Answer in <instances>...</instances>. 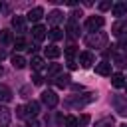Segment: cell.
Segmentation results:
<instances>
[{"label": "cell", "instance_id": "obj_5", "mask_svg": "<svg viewBox=\"0 0 127 127\" xmlns=\"http://www.w3.org/2000/svg\"><path fill=\"white\" fill-rule=\"evenodd\" d=\"M58 101H60V97L56 95V91H52V89L42 91V103H44V105H48V107H56Z\"/></svg>", "mask_w": 127, "mask_h": 127}, {"label": "cell", "instance_id": "obj_1", "mask_svg": "<svg viewBox=\"0 0 127 127\" xmlns=\"http://www.w3.org/2000/svg\"><path fill=\"white\" fill-rule=\"evenodd\" d=\"M85 44L87 48H95V50H101L107 46V34L105 32H93L85 38Z\"/></svg>", "mask_w": 127, "mask_h": 127}, {"label": "cell", "instance_id": "obj_23", "mask_svg": "<svg viewBox=\"0 0 127 127\" xmlns=\"http://www.w3.org/2000/svg\"><path fill=\"white\" fill-rule=\"evenodd\" d=\"M48 36H50L54 42H58V40H62L65 34H64V30H62V28H52V30L48 32Z\"/></svg>", "mask_w": 127, "mask_h": 127}, {"label": "cell", "instance_id": "obj_18", "mask_svg": "<svg viewBox=\"0 0 127 127\" xmlns=\"http://www.w3.org/2000/svg\"><path fill=\"white\" fill-rule=\"evenodd\" d=\"M44 54H46V58H50V60H56V58H60V54H62V50H60L58 46H48Z\"/></svg>", "mask_w": 127, "mask_h": 127}, {"label": "cell", "instance_id": "obj_21", "mask_svg": "<svg viewBox=\"0 0 127 127\" xmlns=\"http://www.w3.org/2000/svg\"><path fill=\"white\" fill-rule=\"evenodd\" d=\"M30 65H32V69L40 71V69L44 67V58H40V56H32V60H30Z\"/></svg>", "mask_w": 127, "mask_h": 127}, {"label": "cell", "instance_id": "obj_9", "mask_svg": "<svg viewBox=\"0 0 127 127\" xmlns=\"http://www.w3.org/2000/svg\"><path fill=\"white\" fill-rule=\"evenodd\" d=\"M12 28H14L18 34H24V32H26V18H24V16H14V18H12Z\"/></svg>", "mask_w": 127, "mask_h": 127}, {"label": "cell", "instance_id": "obj_33", "mask_svg": "<svg viewBox=\"0 0 127 127\" xmlns=\"http://www.w3.org/2000/svg\"><path fill=\"white\" fill-rule=\"evenodd\" d=\"M87 123H89V115H81V117L77 119V127H79V125L83 127V125H87Z\"/></svg>", "mask_w": 127, "mask_h": 127}, {"label": "cell", "instance_id": "obj_20", "mask_svg": "<svg viewBox=\"0 0 127 127\" xmlns=\"http://www.w3.org/2000/svg\"><path fill=\"white\" fill-rule=\"evenodd\" d=\"M26 111H28V117H36V115L40 113V103H38V101H30V103L26 105Z\"/></svg>", "mask_w": 127, "mask_h": 127}, {"label": "cell", "instance_id": "obj_13", "mask_svg": "<svg viewBox=\"0 0 127 127\" xmlns=\"http://www.w3.org/2000/svg\"><path fill=\"white\" fill-rule=\"evenodd\" d=\"M95 71L99 75H111V64L109 62H99V64H95Z\"/></svg>", "mask_w": 127, "mask_h": 127}, {"label": "cell", "instance_id": "obj_31", "mask_svg": "<svg viewBox=\"0 0 127 127\" xmlns=\"http://www.w3.org/2000/svg\"><path fill=\"white\" fill-rule=\"evenodd\" d=\"M73 56H75V46L65 48V58H67V60H73Z\"/></svg>", "mask_w": 127, "mask_h": 127}, {"label": "cell", "instance_id": "obj_28", "mask_svg": "<svg viewBox=\"0 0 127 127\" xmlns=\"http://www.w3.org/2000/svg\"><path fill=\"white\" fill-rule=\"evenodd\" d=\"M14 50H16V52L26 50V40H24V38H16V40H14Z\"/></svg>", "mask_w": 127, "mask_h": 127}, {"label": "cell", "instance_id": "obj_4", "mask_svg": "<svg viewBox=\"0 0 127 127\" xmlns=\"http://www.w3.org/2000/svg\"><path fill=\"white\" fill-rule=\"evenodd\" d=\"M111 103L115 107V111L119 115H127V97H121V95H113L111 97Z\"/></svg>", "mask_w": 127, "mask_h": 127}, {"label": "cell", "instance_id": "obj_40", "mask_svg": "<svg viewBox=\"0 0 127 127\" xmlns=\"http://www.w3.org/2000/svg\"><path fill=\"white\" fill-rule=\"evenodd\" d=\"M0 77H2V65H0Z\"/></svg>", "mask_w": 127, "mask_h": 127}, {"label": "cell", "instance_id": "obj_37", "mask_svg": "<svg viewBox=\"0 0 127 127\" xmlns=\"http://www.w3.org/2000/svg\"><path fill=\"white\" fill-rule=\"evenodd\" d=\"M69 85H71L73 91H81V89H83V85H79V83H69Z\"/></svg>", "mask_w": 127, "mask_h": 127}, {"label": "cell", "instance_id": "obj_34", "mask_svg": "<svg viewBox=\"0 0 127 127\" xmlns=\"http://www.w3.org/2000/svg\"><path fill=\"white\" fill-rule=\"evenodd\" d=\"M111 6H113L111 2H99V4H97V8H99V10H109Z\"/></svg>", "mask_w": 127, "mask_h": 127}, {"label": "cell", "instance_id": "obj_12", "mask_svg": "<svg viewBox=\"0 0 127 127\" xmlns=\"http://www.w3.org/2000/svg\"><path fill=\"white\" fill-rule=\"evenodd\" d=\"M64 20V14L60 12V10H52L50 14H48V22L50 24H54V28H58V24Z\"/></svg>", "mask_w": 127, "mask_h": 127}, {"label": "cell", "instance_id": "obj_8", "mask_svg": "<svg viewBox=\"0 0 127 127\" xmlns=\"http://www.w3.org/2000/svg\"><path fill=\"white\" fill-rule=\"evenodd\" d=\"M79 64H81V67H91L95 64V54L93 52H81L79 54Z\"/></svg>", "mask_w": 127, "mask_h": 127}, {"label": "cell", "instance_id": "obj_39", "mask_svg": "<svg viewBox=\"0 0 127 127\" xmlns=\"http://www.w3.org/2000/svg\"><path fill=\"white\" fill-rule=\"evenodd\" d=\"M4 58H6V52H4V50H2V48H0V62H2V60H4Z\"/></svg>", "mask_w": 127, "mask_h": 127}, {"label": "cell", "instance_id": "obj_2", "mask_svg": "<svg viewBox=\"0 0 127 127\" xmlns=\"http://www.w3.org/2000/svg\"><path fill=\"white\" fill-rule=\"evenodd\" d=\"M97 99V93H93V91H89V93H83V95H77V97H71L69 101H67V105L69 107H75V109H81V107H85V105H89V103H93Z\"/></svg>", "mask_w": 127, "mask_h": 127}, {"label": "cell", "instance_id": "obj_11", "mask_svg": "<svg viewBox=\"0 0 127 127\" xmlns=\"http://www.w3.org/2000/svg\"><path fill=\"white\" fill-rule=\"evenodd\" d=\"M42 16H44V8H42V6H36V8H32V10L28 12V16H26V18H28L30 22H38Z\"/></svg>", "mask_w": 127, "mask_h": 127}, {"label": "cell", "instance_id": "obj_15", "mask_svg": "<svg viewBox=\"0 0 127 127\" xmlns=\"http://www.w3.org/2000/svg\"><path fill=\"white\" fill-rule=\"evenodd\" d=\"M32 36H34V40H36V42H42V40L46 38V28H44V26H40V24H38V26H34V28H32Z\"/></svg>", "mask_w": 127, "mask_h": 127}, {"label": "cell", "instance_id": "obj_42", "mask_svg": "<svg viewBox=\"0 0 127 127\" xmlns=\"http://www.w3.org/2000/svg\"><path fill=\"white\" fill-rule=\"evenodd\" d=\"M125 93H127V83H125Z\"/></svg>", "mask_w": 127, "mask_h": 127}, {"label": "cell", "instance_id": "obj_35", "mask_svg": "<svg viewBox=\"0 0 127 127\" xmlns=\"http://www.w3.org/2000/svg\"><path fill=\"white\" fill-rule=\"evenodd\" d=\"M20 93H22V97H30L28 93H30V85H24L22 89H20Z\"/></svg>", "mask_w": 127, "mask_h": 127}, {"label": "cell", "instance_id": "obj_10", "mask_svg": "<svg viewBox=\"0 0 127 127\" xmlns=\"http://www.w3.org/2000/svg\"><path fill=\"white\" fill-rule=\"evenodd\" d=\"M10 119H12L10 109L6 105H0V127H8L10 125Z\"/></svg>", "mask_w": 127, "mask_h": 127}, {"label": "cell", "instance_id": "obj_36", "mask_svg": "<svg viewBox=\"0 0 127 127\" xmlns=\"http://www.w3.org/2000/svg\"><path fill=\"white\" fill-rule=\"evenodd\" d=\"M67 67H69V69H75V67H77L75 60H67Z\"/></svg>", "mask_w": 127, "mask_h": 127}, {"label": "cell", "instance_id": "obj_19", "mask_svg": "<svg viewBox=\"0 0 127 127\" xmlns=\"http://www.w3.org/2000/svg\"><path fill=\"white\" fill-rule=\"evenodd\" d=\"M125 77H123V73H113L111 75V85L113 87H125Z\"/></svg>", "mask_w": 127, "mask_h": 127}, {"label": "cell", "instance_id": "obj_3", "mask_svg": "<svg viewBox=\"0 0 127 127\" xmlns=\"http://www.w3.org/2000/svg\"><path fill=\"white\" fill-rule=\"evenodd\" d=\"M103 24H105L103 16H89V18L85 20V28L89 30V34H93V32H99V30L103 28Z\"/></svg>", "mask_w": 127, "mask_h": 127}, {"label": "cell", "instance_id": "obj_41", "mask_svg": "<svg viewBox=\"0 0 127 127\" xmlns=\"http://www.w3.org/2000/svg\"><path fill=\"white\" fill-rule=\"evenodd\" d=\"M119 127H127V125H125V123H123V125H119Z\"/></svg>", "mask_w": 127, "mask_h": 127}, {"label": "cell", "instance_id": "obj_29", "mask_svg": "<svg viewBox=\"0 0 127 127\" xmlns=\"http://www.w3.org/2000/svg\"><path fill=\"white\" fill-rule=\"evenodd\" d=\"M65 127H77V117L67 115V117H65Z\"/></svg>", "mask_w": 127, "mask_h": 127}, {"label": "cell", "instance_id": "obj_26", "mask_svg": "<svg viewBox=\"0 0 127 127\" xmlns=\"http://www.w3.org/2000/svg\"><path fill=\"white\" fill-rule=\"evenodd\" d=\"M12 65H14L16 69H22V67L26 65V60H24L22 56H16V54H14V56H12Z\"/></svg>", "mask_w": 127, "mask_h": 127}, {"label": "cell", "instance_id": "obj_24", "mask_svg": "<svg viewBox=\"0 0 127 127\" xmlns=\"http://www.w3.org/2000/svg\"><path fill=\"white\" fill-rule=\"evenodd\" d=\"M113 64H115L117 67H125V65H127V56H123V54H115V56H113Z\"/></svg>", "mask_w": 127, "mask_h": 127}, {"label": "cell", "instance_id": "obj_25", "mask_svg": "<svg viewBox=\"0 0 127 127\" xmlns=\"http://www.w3.org/2000/svg\"><path fill=\"white\" fill-rule=\"evenodd\" d=\"M10 42H14L12 32L10 30H0V44H10Z\"/></svg>", "mask_w": 127, "mask_h": 127}, {"label": "cell", "instance_id": "obj_14", "mask_svg": "<svg viewBox=\"0 0 127 127\" xmlns=\"http://www.w3.org/2000/svg\"><path fill=\"white\" fill-rule=\"evenodd\" d=\"M111 12H113V16L121 18V16H125V14H127V4L117 2V4H113V6H111Z\"/></svg>", "mask_w": 127, "mask_h": 127}, {"label": "cell", "instance_id": "obj_38", "mask_svg": "<svg viewBox=\"0 0 127 127\" xmlns=\"http://www.w3.org/2000/svg\"><path fill=\"white\" fill-rule=\"evenodd\" d=\"M119 48H121L123 52H127V38H125V40H121V44H119Z\"/></svg>", "mask_w": 127, "mask_h": 127}, {"label": "cell", "instance_id": "obj_16", "mask_svg": "<svg viewBox=\"0 0 127 127\" xmlns=\"http://www.w3.org/2000/svg\"><path fill=\"white\" fill-rule=\"evenodd\" d=\"M62 71V65L60 64H50L48 65V79H56Z\"/></svg>", "mask_w": 127, "mask_h": 127}, {"label": "cell", "instance_id": "obj_30", "mask_svg": "<svg viewBox=\"0 0 127 127\" xmlns=\"http://www.w3.org/2000/svg\"><path fill=\"white\" fill-rule=\"evenodd\" d=\"M16 115H18V117H22V119H26V117H28V111H26V107H24V105L16 107Z\"/></svg>", "mask_w": 127, "mask_h": 127}, {"label": "cell", "instance_id": "obj_32", "mask_svg": "<svg viewBox=\"0 0 127 127\" xmlns=\"http://www.w3.org/2000/svg\"><path fill=\"white\" fill-rule=\"evenodd\" d=\"M32 83H34V85H42V83H44V77H42L40 73H34V75H32Z\"/></svg>", "mask_w": 127, "mask_h": 127}, {"label": "cell", "instance_id": "obj_7", "mask_svg": "<svg viewBox=\"0 0 127 127\" xmlns=\"http://www.w3.org/2000/svg\"><path fill=\"white\" fill-rule=\"evenodd\" d=\"M67 34L71 36V38H77L79 36V22H77V18L75 16H69V20H67Z\"/></svg>", "mask_w": 127, "mask_h": 127}, {"label": "cell", "instance_id": "obj_43", "mask_svg": "<svg viewBox=\"0 0 127 127\" xmlns=\"http://www.w3.org/2000/svg\"><path fill=\"white\" fill-rule=\"evenodd\" d=\"M0 10H2V4H0Z\"/></svg>", "mask_w": 127, "mask_h": 127}, {"label": "cell", "instance_id": "obj_6", "mask_svg": "<svg viewBox=\"0 0 127 127\" xmlns=\"http://www.w3.org/2000/svg\"><path fill=\"white\" fill-rule=\"evenodd\" d=\"M111 34L117 36V38H123V36L127 34V20H119V22H115V24L111 26Z\"/></svg>", "mask_w": 127, "mask_h": 127}, {"label": "cell", "instance_id": "obj_22", "mask_svg": "<svg viewBox=\"0 0 127 127\" xmlns=\"http://www.w3.org/2000/svg\"><path fill=\"white\" fill-rule=\"evenodd\" d=\"M69 79H71V77H69L67 73H65V75H62V73H60V75L54 79V83H56L58 87H67V85H69Z\"/></svg>", "mask_w": 127, "mask_h": 127}, {"label": "cell", "instance_id": "obj_27", "mask_svg": "<svg viewBox=\"0 0 127 127\" xmlns=\"http://www.w3.org/2000/svg\"><path fill=\"white\" fill-rule=\"evenodd\" d=\"M12 99V91L6 85H0V101H10Z\"/></svg>", "mask_w": 127, "mask_h": 127}, {"label": "cell", "instance_id": "obj_17", "mask_svg": "<svg viewBox=\"0 0 127 127\" xmlns=\"http://www.w3.org/2000/svg\"><path fill=\"white\" fill-rule=\"evenodd\" d=\"M95 127H115V119H113L111 115L101 117V119H97V121H95Z\"/></svg>", "mask_w": 127, "mask_h": 127}]
</instances>
